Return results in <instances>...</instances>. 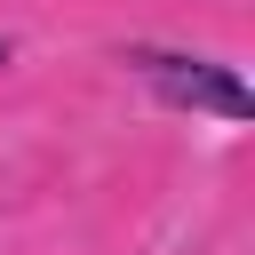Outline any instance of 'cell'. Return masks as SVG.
Returning <instances> with one entry per match:
<instances>
[{
    "instance_id": "obj_1",
    "label": "cell",
    "mask_w": 255,
    "mask_h": 255,
    "mask_svg": "<svg viewBox=\"0 0 255 255\" xmlns=\"http://www.w3.org/2000/svg\"><path fill=\"white\" fill-rule=\"evenodd\" d=\"M175 104H207V112H223V120H247V88L231 80V72H215V64H183V56H135Z\"/></svg>"
}]
</instances>
